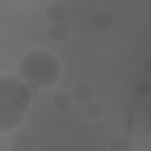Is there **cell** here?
<instances>
[{
  "instance_id": "obj_1",
  "label": "cell",
  "mask_w": 151,
  "mask_h": 151,
  "mask_svg": "<svg viewBox=\"0 0 151 151\" xmlns=\"http://www.w3.org/2000/svg\"><path fill=\"white\" fill-rule=\"evenodd\" d=\"M33 100V90L18 76L0 74V132L20 126Z\"/></svg>"
},
{
  "instance_id": "obj_2",
  "label": "cell",
  "mask_w": 151,
  "mask_h": 151,
  "mask_svg": "<svg viewBox=\"0 0 151 151\" xmlns=\"http://www.w3.org/2000/svg\"><path fill=\"white\" fill-rule=\"evenodd\" d=\"M18 77L33 91L53 86L61 76L59 58L47 50H33L18 64Z\"/></svg>"
},
{
  "instance_id": "obj_3",
  "label": "cell",
  "mask_w": 151,
  "mask_h": 151,
  "mask_svg": "<svg viewBox=\"0 0 151 151\" xmlns=\"http://www.w3.org/2000/svg\"><path fill=\"white\" fill-rule=\"evenodd\" d=\"M91 25L97 31H107L113 25V17L106 9L97 11L91 19Z\"/></svg>"
},
{
  "instance_id": "obj_4",
  "label": "cell",
  "mask_w": 151,
  "mask_h": 151,
  "mask_svg": "<svg viewBox=\"0 0 151 151\" xmlns=\"http://www.w3.org/2000/svg\"><path fill=\"white\" fill-rule=\"evenodd\" d=\"M72 98L73 100H76L78 104H88L92 101L93 97H94V90L92 88L91 85L88 84H78L73 87L72 90Z\"/></svg>"
},
{
  "instance_id": "obj_5",
  "label": "cell",
  "mask_w": 151,
  "mask_h": 151,
  "mask_svg": "<svg viewBox=\"0 0 151 151\" xmlns=\"http://www.w3.org/2000/svg\"><path fill=\"white\" fill-rule=\"evenodd\" d=\"M47 35L53 41H57V42L65 41L70 37V27L65 21L51 24L47 29Z\"/></svg>"
},
{
  "instance_id": "obj_6",
  "label": "cell",
  "mask_w": 151,
  "mask_h": 151,
  "mask_svg": "<svg viewBox=\"0 0 151 151\" xmlns=\"http://www.w3.org/2000/svg\"><path fill=\"white\" fill-rule=\"evenodd\" d=\"M45 17L51 24L63 22L66 18V8L59 2H52L46 7Z\"/></svg>"
},
{
  "instance_id": "obj_7",
  "label": "cell",
  "mask_w": 151,
  "mask_h": 151,
  "mask_svg": "<svg viewBox=\"0 0 151 151\" xmlns=\"http://www.w3.org/2000/svg\"><path fill=\"white\" fill-rule=\"evenodd\" d=\"M51 104H52L53 109H55L57 111L65 112L71 109V106L73 104V98L70 93L60 91V92H57L55 94H53V97L51 99Z\"/></svg>"
},
{
  "instance_id": "obj_8",
  "label": "cell",
  "mask_w": 151,
  "mask_h": 151,
  "mask_svg": "<svg viewBox=\"0 0 151 151\" xmlns=\"http://www.w3.org/2000/svg\"><path fill=\"white\" fill-rule=\"evenodd\" d=\"M34 147V140L31 136L26 133H20L17 134L9 145V149L14 150H21V151H32Z\"/></svg>"
},
{
  "instance_id": "obj_9",
  "label": "cell",
  "mask_w": 151,
  "mask_h": 151,
  "mask_svg": "<svg viewBox=\"0 0 151 151\" xmlns=\"http://www.w3.org/2000/svg\"><path fill=\"white\" fill-rule=\"evenodd\" d=\"M110 151H131L132 143L125 136H117L111 139L109 144Z\"/></svg>"
},
{
  "instance_id": "obj_10",
  "label": "cell",
  "mask_w": 151,
  "mask_h": 151,
  "mask_svg": "<svg viewBox=\"0 0 151 151\" xmlns=\"http://www.w3.org/2000/svg\"><path fill=\"white\" fill-rule=\"evenodd\" d=\"M84 112H85V116H86L88 119H91V120H98V119H100V118L103 117V114H104V109H103V106H101L100 104H98V103H92V101H91V103L86 104Z\"/></svg>"
},
{
  "instance_id": "obj_11",
  "label": "cell",
  "mask_w": 151,
  "mask_h": 151,
  "mask_svg": "<svg viewBox=\"0 0 151 151\" xmlns=\"http://www.w3.org/2000/svg\"><path fill=\"white\" fill-rule=\"evenodd\" d=\"M134 92L139 96V97H147L151 92V87H150V84L149 81L146 80H140L134 86Z\"/></svg>"
},
{
  "instance_id": "obj_12",
  "label": "cell",
  "mask_w": 151,
  "mask_h": 151,
  "mask_svg": "<svg viewBox=\"0 0 151 151\" xmlns=\"http://www.w3.org/2000/svg\"><path fill=\"white\" fill-rule=\"evenodd\" d=\"M151 59L150 58H146L144 61H143V70L146 74H151Z\"/></svg>"
},
{
  "instance_id": "obj_13",
  "label": "cell",
  "mask_w": 151,
  "mask_h": 151,
  "mask_svg": "<svg viewBox=\"0 0 151 151\" xmlns=\"http://www.w3.org/2000/svg\"><path fill=\"white\" fill-rule=\"evenodd\" d=\"M9 151H21V150H14V149H9Z\"/></svg>"
}]
</instances>
